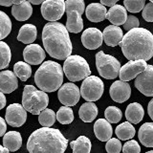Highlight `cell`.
I'll use <instances>...</instances> for the list:
<instances>
[{
    "label": "cell",
    "mask_w": 153,
    "mask_h": 153,
    "mask_svg": "<svg viewBox=\"0 0 153 153\" xmlns=\"http://www.w3.org/2000/svg\"><path fill=\"white\" fill-rule=\"evenodd\" d=\"M96 66L100 76L106 79H116L121 70V64L116 57L104 54L102 51L96 55Z\"/></svg>",
    "instance_id": "ba28073f"
},
{
    "label": "cell",
    "mask_w": 153,
    "mask_h": 153,
    "mask_svg": "<svg viewBox=\"0 0 153 153\" xmlns=\"http://www.w3.org/2000/svg\"><path fill=\"white\" fill-rule=\"evenodd\" d=\"M18 87L17 76L13 72L5 70L0 72V91L3 94H10Z\"/></svg>",
    "instance_id": "ac0fdd59"
},
{
    "label": "cell",
    "mask_w": 153,
    "mask_h": 153,
    "mask_svg": "<svg viewBox=\"0 0 153 153\" xmlns=\"http://www.w3.org/2000/svg\"><path fill=\"white\" fill-rule=\"evenodd\" d=\"M94 133L98 140L107 142L112 138L113 129L111 124L104 119H99L94 123Z\"/></svg>",
    "instance_id": "ffe728a7"
},
{
    "label": "cell",
    "mask_w": 153,
    "mask_h": 153,
    "mask_svg": "<svg viewBox=\"0 0 153 153\" xmlns=\"http://www.w3.org/2000/svg\"><path fill=\"white\" fill-rule=\"evenodd\" d=\"M105 149H106L107 153H120L122 150L121 141L117 138H111L109 141H107Z\"/></svg>",
    "instance_id": "74e56055"
},
{
    "label": "cell",
    "mask_w": 153,
    "mask_h": 153,
    "mask_svg": "<svg viewBox=\"0 0 153 153\" xmlns=\"http://www.w3.org/2000/svg\"><path fill=\"white\" fill-rule=\"evenodd\" d=\"M85 10L82 0H67L65 11L67 13L66 29L68 32L78 33L83 30V19L81 17Z\"/></svg>",
    "instance_id": "52a82bcc"
},
{
    "label": "cell",
    "mask_w": 153,
    "mask_h": 153,
    "mask_svg": "<svg viewBox=\"0 0 153 153\" xmlns=\"http://www.w3.org/2000/svg\"><path fill=\"white\" fill-rule=\"evenodd\" d=\"M123 153H140L141 152V146L138 143V142L130 140L124 143L123 146Z\"/></svg>",
    "instance_id": "f35d334b"
},
{
    "label": "cell",
    "mask_w": 153,
    "mask_h": 153,
    "mask_svg": "<svg viewBox=\"0 0 153 153\" xmlns=\"http://www.w3.org/2000/svg\"><path fill=\"white\" fill-rule=\"evenodd\" d=\"M45 51L38 44H30L25 47L23 51V57L26 63L31 65L41 64L45 59Z\"/></svg>",
    "instance_id": "e0dca14e"
},
{
    "label": "cell",
    "mask_w": 153,
    "mask_h": 153,
    "mask_svg": "<svg viewBox=\"0 0 153 153\" xmlns=\"http://www.w3.org/2000/svg\"><path fill=\"white\" fill-rule=\"evenodd\" d=\"M57 98L64 106H74L79 100L80 90L73 82H67L59 89Z\"/></svg>",
    "instance_id": "8fae6325"
},
{
    "label": "cell",
    "mask_w": 153,
    "mask_h": 153,
    "mask_svg": "<svg viewBox=\"0 0 153 153\" xmlns=\"http://www.w3.org/2000/svg\"><path fill=\"white\" fill-rule=\"evenodd\" d=\"M33 13V7L29 1H22L19 5H13L12 8V14L18 21H25L31 17Z\"/></svg>",
    "instance_id": "603a6c76"
},
{
    "label": "cell",
    "mask_w": 153,
    "mask_h": 153,
    "mask_svg": "<svg viewBox=\"0 0 153 153\" xmlns=\"http://www.w3.org/2000/svg\"><path fill=\"white\" fill-rule=\"evenodd\" d=\"M109 94L114 102L123 103L130 98L131 87L126 81L117 80L110 86Z\"/></svg>",
    "instance_id": "9a60e30c"
},
{
    "label": "cell",
    "mask_w": 153,
    "mask_h": 153,
    "mask_svg": "<svg viewBox=\"0 0 153 153\" xmlns=\"http://www.w3.org/2000/svg\"><path fill=\"white\" fill-rule=\"evenodd\" d=\"M49 104L47 93L37 90L33 85H26L23 90L22 105L26 111L33 115H39Z\"/></svg>",
    "instance_id": "5b68a950"
},
{
    "label": "cell",
    "mask_w": 153,
    "mask_h": 153,
    "mask_svg": "<svg viewBox=\"0 0 153 153\" xmlns=\"http://www.w3.org/2000/svg\"><path fill=\"white\" fill-rule=\"evenodd\" d=\"M115 133H116L117 137L120 140H123V141L130 140V139L133 138L134 135H135V128L132 126V123L126 122V123H121L120 126L116 127Z\"/></svg>",
    "instance_id": "f546056e"
},
{
    "label": "cell",
    "mask_w": 153,
    "mask_h": 153,
    "mask_svg": "<svg viewBox=\"0 0 153 153\" xmlns=\"http://www.w3.org/2000/svg\"><path fill=\"white\" fill-rule=\"evenodd\" d=\"M150 2H152V3H153V0H152V1H150Z\"/></svg>",
    "instance_id": "f907efd6"
},
{
    "label": "cell",
    "mask_w": 153,
    "mask_h": 153,
    "mask_svg": "<svg viewBox=\"0 0 153 153\" xmlns=\"http://www.w3.org/2000/svg\"><path fill=\"white\" fill-rule=\"evenodd\" d=\"M86 17L91 22H100L106 18L107 11L100 3H91L85 10Z\"/></svg>",
    "instance_id": "7402d4cb"
},
{
    "label": "cell",
    "mask_w": 153,
    "mask_h": 153,
    "mask_svg": "<svg viewBox=\"0 0 153 153\" xmlns=\"http://www.w3.org/2000/svg\"><path fill=\"white\" fill-rule=\"evenodd\" d=\"M73 153H90L91 141L85 136H79L76 140L70 143Z\"/></svg>",
    "instance_id": "f1b7e54d"
},
{
    "label": "cell",
    "mask_w": 153,
    "mask_h": 153,
    "mask_svg": "<svg viewBox=\"0 0 153 153\" xmlns=\"http://www.w3.org/2000/svg\"><path fill=\"white\" fill-rule=\"evenodd\" d=\"M139 25H140V21L135 16H128L126 23L123 24V28L126 31L129 32L133 29L139 28Z\"/></svg>",
    "instance_id": "ab89813d"
},
{
    "label": "cell",
    "mask_w": 153,
    "mask_h": 153,
    "mask_svg": "<svg viewBox=\"0 0 153 153\" xmlns=\"http://www.w3.org/2000/svg\"><path fill=\"white\" fill-rule=\"evenodd\" d=\"M12 59V53L9 45L0 41V70L7 68Z\"/></svg>",
    "instance_id": "e575fe53"
},
{
    "label": "cell",
    "mask_w": 153,
    "mask_h": 153,
    "mask_svg": "<svg viewBox=\"0 0 153 153\" xmlns=\"http://www.w3.org/2000/svg\"><path fill=\"white\" fill-rule=\"evenodd\" d=\"M147 112H148V115H149V117L151 118V120L153 121V99L150 100L149 103H148Z\"/></svg>",
    "instance_id": "f6af8a7d"
},
{
    "label": "cell",
    "mask_w": 153,
    "mask_h": 153,
    "mask_svg": "<svg viewBox=\"0 0 153 153\" xmlns=\"http://www.w3.org/2000/svg\"><path fill=\"white\" fill-rule=\"evenodd\" d=\"M124 8L130 13H139L146 6L145 0H124Z\"/></svg>",
    "instance_id": "8d00e7d4"
},
{
    "label": "cell",
    "mask_w": 153,
    "mask_h": 153,
    "mask_svg": "<svg viewBox=\"0 0 153 153\" xmlns=\"http://www.w3.org/2000/svg\"><path fill=\"white\" fill-rule=\"evenodd\" d=\"M56 119V114L52 109L46 108L39 114L38 122L43 127H51L55 123Z\"/></svg>",
    "instance_id": "1f68e13d"
},
{
    "label": "cell",
    "mask_w": 153,
    "mask_h": 153,
    "mask_svg": "<svg viewBox=\"0 0 153 153\" xmlns=\"http://www.w3.org/2000/svg\"><path fill=\"white\" fill-rule=\"evenodd\" d=\"M104 116L110 123H117L122 120L123 113L121 109L116 106H108L104 111Z\"/></svg>",
    "instance_id": "d590c367"
},
{
    "label": "cell",
    "mask_w": 153,
    "mask_h": 153,
    "mask_svg": "<svg viewBox=\"0 0 153 153\" xmlns=\"http://www.w3.org/2000/svg\"><path fill=\"white\" fill-rule=\"evenodd\" d=\"M3 146L9 151L14 152L18 150L22 146V137L17 131H10L4 135Z\"/></svg>",
    "instance_id": "cb8c5ba5"
},
{
    "label": "cell",
    "mask_w": 153,
    "mask_h": 153,
    "mask_svg": "<svg viewBox=\"0 0 153 153\" xmlns=\"http://www.w3.org/2000/svg\"><path fill=\"white\" fill-rule=\"evenodd\" d=\"M12 31V21L7 13L0 11V41L7 37Z\"/></svg>",
    "instance_id": "d6a6232c"
},
{
    "label": "cell",
    "mask_w": 153,
    "mask_h": 153,
    "mask_svg": "<svg viewBox=\"0 0 153 153\" xmlns=\"http://www.w3.org/2000/svg\"><path fill=\"white\" fill-rule=\"evenodd\" d=\"M79 116L84 123L93 122L98 116V107L94 102H85L79 110Z\"/></svg>",
    "instance_id": "4316f807"
},
{
    "label": "cell",
    "mask_w": 153,
    "mask_h": 153,
    "mask_svg": "<svg viewBox=\"0 0 153 153\" xmlns=\"http://www.w3.org/2000/svg\"><path fill=\"white\" fill-rule=\"evenodd\" d=\"M82 45L89 50H95L102 46L103 41L102 33L97 28H88L81 35Z\"/></svg>",
    "instance_id": "2e32d148"
},
{
    "label": "cell",
    "mask_w": 153,
    "mask_h": 153,
    "mask_svg": "<svg viewBox=\"0 0 153 153\" xmlns=\"http://www.w3.org/2000/svg\"><path fill=\"white\" fill-rule=\"evenodd\" d=\"M145 115L143 106L138 102H132L128 105L126 110V118L128 123L137 124L140 123Z\"/></svg>",
    "instance_id": "d4e9b609"
},
{
    "label": "cell",
    "mask_w": 153,
    "mask_h": 153,
    "mask_svg": "<svg viewBox=\"0 0 153 153\" xmlns=\"http://www.w3.org/2000/svg\"><path fill=\"white\" fill-rule=\"evenodd\" d=\"M143 18L147 22H153V3L148 2L143 10Z\"/></svg>",
    "instance_id": "60d3db41"
},
{
    "label": "cell",
    "mask_w": 153,
    "mask_h": 153,
    "mask_svg": "<svg viewBox=\"0 0 153 153\" xmlns=\"http://www.w3.org/2000/svg\"><path fill=\"white\" fill-rule=\"evenodd\" d=\"M104 91L102 80L96 76L86 78L80 87V95L87 102H93L102 98Z\"/></svg>",
    "instance_id": "9c48e42d"
},
{
    "label": "cell",
    "mask_w": 153,
    "mask_h": 153,
    "mask_svg": "<svg viewBox=\"0 0 153 153\" xmlns=\"http://www.w3.org/2000/svg\"><path fill=\"white\" fill-rule=\"evenodd\" d=\"M5 105H6V97H5V95L0 91V110L3 109L5 107Z\"/></svg>",
    "instance_id": "ee69618b"
},
{
    "label": "cell",
    "mask_w": 153,
    "mask_h": 153,
    "mask_svg": "<svg viewBox=\"0 0 153 153\" xmlns=\"http://www.w3.org/2000/svg\"><path fill=\"white\" fill-rule=\"evenodd\" d=\"M135 87L146 97H153V65H147L146 70L135 79Z\"/></svg>",
    "instance_id": "5bb4252c"
},
{
    "label": "cell",
    "mask_w": 153,
    "mask_h": 153,
    "mask_svg": "<svg viewBox=\"0 0 153 153\" xmlns=\"http://www.w3.org/2000/svg\"><path fill=\"white\" fill-rule=\"evenodd\" d=\"M42 42L50 56L59 60H65L72 54V42L69 32L59 22H49L43 27Z\"/></svg>",
    "instance_id": "7a4b0ae2"
},
{
    "label": "cell",
    "mask_w": 153,
    "mask_h": 153,
    "mask_svg": "<svg viewBox=\"0 0 153 153\" xmlns=\"http://www.w3.org/2000/svg\"><path fill=\"white\" fill-rule=\"evenodd\" d=\"M100 4L103 5V6H108V7H113L117 4V0H102L100 1Z\"/></svg>",
    "instance_id": "7bdbcfd3"
},
{
    "label": "cell",
    "mask_w": 153,
    "mask_h": 153,
    "mask_svg": "<svg viewBox=\"0 0 153 153\" xmlns=\"http://www.w3.org/2000/svg\"><path fill=\"white\" fill-rule=\"evenodd\" d=\"M68 140L56 128L41 127L33 131L27 142L29 153H64Z\"/></svg>",
    "instance_id": "3957f363"
},
{
    "label": "cell",
    "mask_w": 153,
    "mask_h": 153,
    "mask_svg": "<svg viewBox=\"0 0 153 153\" xmlns=\"http://www.w3.org/2000/svg\"><path fill=\"white\" fill-rule=\"evenodd\" d=\"M127 12L126 9L122 5L116 4L115 6L111 7L107 12L106 18L111 22L114 26L123 25L127 19Z\"/></svg>",
    "instance_id": "44dd1931"
},
{
    "label": "cell",
    "mask_w": 153,
    "mask_h": 153,
    "mask_svg": "<svg viewBox=\"0 0 153 153\" xmlns=\"http://www.w3.org/2000/svg\"><path fill=\"white\" fill-rule=\"evenodd\" d=\"M29 2L31 3V5L32 4H33V5H39V4H41L42 5V3L44 2V1H41V0H38V1H33V0H32V1H29Z\"/></svg>",
    "instance_id": "c3c4849f"
},
{
    "label": "cell",
    "mask_w": 153,
    "mask_h": 153,
    "mask_svg": "<svg viewBox=\"0 0 153 153\" xmlns=\"http://www.w3.org/2000/svg\"><path fill=\"white\" fill-rule=\"evenodd\" d=\"M146 153H153V150H150V151H147V152H146Z\"/></svg>",
    "instance_id": "681fc988"
},
{
    "label": "cell",
    "mask_w": 153,
    "mask_h": 153,
    "mask_svg": "<svg viewBox=\"0 0 153 153\" xmlns=\"http://www.w3.org/2000/svg\"><path fill=\"white\" fill-rule=\"evenodd\" d=\"M65 13V2L63 0H46L41 5V14L50 22H56Z\"/></svg>",
    "instance_id": "30bf717a"
},
{
    "label": "cell",
    "mask_w": 153,
    "mask_h": 153,
    "mask_svg": "<svg viewBox=\"0 0 153 153\" xmlns=\"http://www.w3.org/2000/svg\"><path fill=\"white\" fill-rule=\"evenodd\" d=\"M147 67L146 61L145 60H131L128 61L127 63L124 64L123 67H121L120 70V79L122 81H127L131 80L133 79L143 73Z\"/></svg>",
    "instance_id": "4fadbf2b"
},
{
    "label": "cell",
    "mask_w": 153,
    "mask_h": 153,
    "mask_svg": "<svg viewBox=\"0 0 153 153\" xmlns=\"http://www.w3.org/2000/svg\"><path fill=\"white\" fill-rule=\"evenodd\" d=\"M14 5V1H0V6L4 7H11Z\"/></svg>",
    "instance_id": "bcb514c9"
},
{
    "label": "cell",
    "mask_w": 153,
    "mask_h": 153,
    "mask_svg": "<svg viewBox=\"0 0 153 153\" xmlns=\"http://www.w3.org/2000/svg\"><path fill=\"white\" fill-rule=\"evenodd\" d=\"M56 119L61 124H70L74 121L73 109L69 106H62L56 112Z\"/></svg>",
    "instance_id": "836d02e7"
},
{
    "label": "cell",
    "mask_w": 153,
    "mask_h": 153,
    "mask_svg": "<svg viewBox=\"0 0 153 153\" xmlns=\"http://www.w3.org/2000/svg\"><path fill=\"white\" fill-rule=\"evenodd\" d=\"M123 56L128 60H148L153 56V35L145 28L127 32L120 43Z\"/></svg>",
    "instance_id": "6da1fadb"
},
{
    "label": "cell",
    "mask_w": 153,
    "mask_h": 153,
    "mask_svg": "<svg viewBox=\"0 0 153 153\" xmlns=\"http://www.w3.org/2000/svg\"><path fill=\"white\" fill-rule=\"evenodd\" d=\"M102 36H103L104 42L106 43L108 46L115 47L122 42L123 38V33L120 27L109 25L104 29V31L102 33Z\"/></svg>",
    "instance_id": "d6986e66"
},
{
    "label": "cell",
    "mask_w": 153,
    "mask_h": 153,
    "mask_svg": "<svg viewBox=\"0 0 153 153\" xmlns=\"http://www.w3.org/2000/svg\"><path fill=\"white\" fill-rule=\"evenodd\" d=\"M13 73L20 80L26 81L32 75V68L26 62L18 61L13 65Z\"/></svg>",
    "instance_id": "4dcf8cb0"
},
{
    "label": "cell",
    "mask_w": 153,
    "mask_h": 153,
    "mask_svg": "<svg viewBox=\"0 0 153 153\" xmlns=\"http://www.w3.org/2000/svg\"><path fill=\"white\" fill-rule=\"evenodd\" d=\"M5 119L9 126L13 127H20L27 120V111L23 105L19 103H12L6 109Z\"/></svg>",
    "instance_id": "7c38bea8"
},
{
    "label": "cell",
    "mask_w": 153,
    "mask_h": 153,
    "mask_svg": "<svg viewBox=\"0 0 153 153\" xmlns=\"http://www.w3.org/2000/svg\"><path fill=\"white\" fill-rule=\"evenodd\" d=\"M0 153H9V150L7 149L6 147L0 146Z\"/></svg>",
    "instance_id": "7dc6e473"
},
{
    "label": "cell",
    "mask_w": 153,
    "mask_h": 153,
    "mask_svg": "<svg viewBox=\"0 0 153 153\" xmlns=\"http://www.w3.org/2000/svg\"><path fill=\"white\" fill-rule=\"evenodd\" d=\"M7 130V124L5 120L0 117V137L5 135V132Z\"/></svg>",
    "instance_id": "b9f144b4"
},
{
    "label": "cell",
    "mask_w": 153,
    "mask_h": 153,
    "mask_svg": "<svg viewBox=\"0 0 153 153\" xmlns=\"http://www.w3.org/2000/svg\"><path fill=\"white\" fill-rule=\"evenodd\" d=\"M35 82L43 92H55L63 82V68L56 61H44L36 72Z\"/></svg>",
    "instance_id": "277c9868"
},
{
    "label": "cell",
    "mask_w": 153,
    "mask_h": 153,
    "mask_svg": "<svg viewBox=\"0 0 153 153\" xmlns=\"http://www.w3.org/2000/svg\"><path fill=\"white\" fill-rule=\"evenodd\" d=\"M139 140L146 147H153V123H146L139 129Z\"/></svg>",
    "instance_id": "83f0119b"
},
{
    "label": "cell",
    "mask_w": 153,
    "mask_h": 153,
    "mask_svg": "<svg viewBox=\"0 0 153 153\" xmlns=\"http://www.w3.org/2000/svg\"><path fill=\"white\" fill-rule=\"evenodd\" d=\"M63 72L67 79L73 81L85 79L91 75L88 62L80 56H70L67 57L63 64Z\"/></svg>",
    "instance_id": "8992f818"
},
{
    "label": "cell",
    "mask_w": 153,
    "mask_h": 153,
    "mask_svg": "<svg viewBox=\"0 0 153 153\" xmlns=\"http://www.w3.org/2000/svg\"><path fill=\"white\" fill-rule=\"evenodd\" d=\"M37 30L36 27L33 24H25L19 30L17 39L24 44H32L36 39Z\"/></svg>",
    "instance_id": "484cf974"
}]
</instances>
